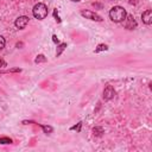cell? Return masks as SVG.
Listing matches in <instances>:
<instances>
[{
	"label": "cell",
	"instance_id": "cell-1",
	"mask_svg": "<svg viewBox=\"0 0 152 152\" xmlns=\"http://www.w3.org/2000/svg\"><path fill=\"white\" fill-rule=\"evenodd\" d=\"M127 13H126V10L121 6H114L110 11H109V18L115 21V23H121L124 21V19L126 18Z\"/></svg>",
	"mask_w": 152,
	"mask_h": 152
},
{
	"label": "cell",
	"instance_id": "cell-2",
	"mask_svg": "<svg viewBox=\"0 0 152 152\" xmlns=\"http://www.w3.org/2000/svg\"><path fill=\"white\" fill-rule=\"evenodd\" d=\"M32 13H33V17H34V18L42 20V19H44V18L48 15V7H46L44 4L38 2V4H36V5L33 6Z\"/></svg>",
	"mask_w": 152,
	"mask_h": 152
},
{
	"label": "cell",
	"instance_id": "cell-3",
	"mask_svg": "<svg viewBox=\"0 0 152 152\" xmlns=\"http://www.w3.org/2000/svg\"><path fill=\"white\" fill-rule=\"evenodd\" d=\"M124 26L127 30H133L137 27V21L134 20L133 15H126V18L124 19Z\"/></svg>",
	"mask_w": 152,
	"mask_h": 152
},
{
	"label": "cell",
	"instance_id": "cell-4",
	"mask_svg": "<svg viewBox=\"0 0 152 152\" xmlns=\"http://www.w3.org/2000/svg\"><path fill=\"white\" fill-rule=\"evenodd\" d=\"M28 24V17H26V15H21V17H18L17 19H15V21H14V25L18 27V28H25L26 27V25Z\"/></svg>",
	"mask_w": 152,
	"mask_h": 152
},
{
	"label": "cell",
	"instance_id": "cell-5",
	"mask_svg": "<svg viewBox=\"0 0 152 152\" xmlns=\"http://www.w3.org/2000/svg\"><path fill=\"white\" fill-rule=\"evenodd\" d=\"M81 14L83 17H86L87 19H90V20H95V21H101L102 20V18L99 14H96L95 12H91V11H82Z\"/></svg>",
	"mask_w": 152,
	"mask_h": 152
},
{
	"label": "cell",
	"instance_id": "cell-6",
	"mask_svg": "<svg viewBox=\"0 0 152 152\" xmlns=\"http://www.w3.org/2000/svg\"><path fill=\"white\" fill-rule=\"evenodd\" d=\"M114 95H115L114 88H113L112 86H107V87L104 88V90H103V99H104V100H110V99L114 97Z\"/></svg>",
	"mask_w": 152,
	"mask_h": 152
},
{
	"label": "cell",
	"instance_id": "cell-7",
	"mask_svg": "<svg viewBox=\"0 0 152 152\" xmlns=\"http://www.w3.org/2000/svg\"><path fill=\"white\" fill-rule=\"evenodd\" d=\"M141 18H142V21H144L146 25H150V24L152 23V11H151V10H146V11L142 13Z\"/></svg>",
	"mask_w": 152,
	"mask_h": 152
},
{
	"label": "cell",
	"instance_id": "cell-8",
	"mask_svg": "<svg viewBox=\"0 0 152 152\" xmlns=\"http://www.w3.org/2000/svg\"><path fill=\"white\" fill-rule=\"evenodd\" d=\"M66 48V44L65 43H62V44H59V46H58V49H57V52H56V55H57V57L58 56H61V53L63 52V50Z\"/></svg>",
	"mask_w": 152,
	"mask_h": 152
},
{
	"label": "cell",
	"instance_id": "cell-9",
	"mask_svg": "<svg viewBox=\"0 0 152 152\" xmlns=\"http://www.w3.org/2000/svg\"><path fill=\"white\" fill-rule=\"evenodd\" d=\"M11 142H12V140L10 138H7V137L0 138V144H11Z\"/></svg>",
	"mask_w": 152,
	"mask_h": 152
},
{
	"label": "cell",
	"instance_id": "cell-10",
	"mask_svg": "<svg viewBox=\"0 0 152 152\" xmlns=\"http://www.w3.org/2000/svg\"><path fill=\"white\" fill-rule=\"evenodd\" d=\"M108 48H107V45H104V44H100L99 46H97V49H95V52H100V51H103V50H107Z\"/></svg>",
	"mask_w": 152,
	"mask_h": 152
},
{
	"label": "cell",
	"instance_id": "cell-11",
	"mask_svg": "<svg viewBox=\"0 0 152 152\" xmlns=\"http://www.w3.org/2000/svg\"><path fill=\"white\" fill-rule=\"evenodd\" d=\"M93 132H94V134H96V135H101L102 128H101V127H95V128L93 129Z\"/></svg>",
	"mask_w": 152,
	"mask_h": 152
},
{
	"label": "cell",
	"instance_id": "cell-12",
	"mask_svg": "<svg viewBox=\"0 0 152 152\" xmlns=\"http://www.w3.org/2000/svg\"><path fill=\"white\" fill-rule=\"evenodd\" d=\"M46 59H45V57L43 56V55H39V56H37V58H36V63H38V62H45Z\"/></svg>",
	"mask_w": 152,
	"mask_h": 152
},
{
	"label": "cell",
	"instance_id": "cell-13",
	"mask_svg": "<svg viewBox=\"0 0 152 152\" xmlns=\"http://www.w3.org/2000/svg\"><path fill=\"white\" fill-rule=\"evenodd\" d=\"M42 127H43V129H44L45 133H50V132H52V127H50V126H42Z\"/></svg>",
	"mask_w": 152,
	"mask_h": 152
},
{
	"label": "cell",
	"instance_id": "cell-14",
	"mask_svg": "<svg viewBox=\"0 0 152 152\" xmlns=\"http://www.w3.org/2000/svg\"><path fill=\"white\" fill-rule=\"evenodd\" d=\"M5 46V38L2 36H0V50Z\"/></svg>",
	"mask_w": 152,
	"mask_h": 152
},
{
	"label": "cell",
	"instance_id": "cell-15",
	"mask_svg": "<svg viewBox=\"0 0 152 152\" xmlns=\"http://www.w3.org/2000/svg\"><path fill=\"white\" fill-rule=\"evenodd\" d=\"M4 65H5V61H4V59L0 57V68H2Z\"/></svg>",
	"mask_w": 152,
	"mask_h": 152
},
{
	"label": "cell",
	"instance_id": "cell-16",
	"mask_svg": "<svg viewBox=\"0 0 152 152\" xmlns=\"http://www.w3.org/2000/svg\"><path fill=\"white\" fill-rule=\"evenodd\" d=\"M52 38H53V42H57V43H58V38H57V37H56V36H53V37H52Z\"/></svg>",
	"mask_w": 152,
	"mask_h": 152
},
{
	"label": "cell",
	"instance_id": "cell-17",
	"mask_svg": "<svg viewBox=\"0 0 152 152\" xmlns=\"http://www.w3.org/2000/svg\"><path fill=\"white\" fill-rule=\"evenodd\" d=\"M80 127H81V122L78 124V126H77V129H80ZM75 128H76V126H75V127H72V129H75Z\"/></svg>",
	"mask_w": 152,
	"mask_h": 152
},
{
	"label": "cell",
	"instance_id": "cell-18",
	"mask_svg": "<svg viewBox=\"0 0 152 152\" xmlns=\"http://www.w3.org/2000/svg\"><path fill=\"white\" fill-rule=\"evenodd\" d=\"M71 1H75V2H77V1H80V0H71Z\"/></svg>",
	"mask_w": 152,
	"mask_h": 152
}]
</instances>
